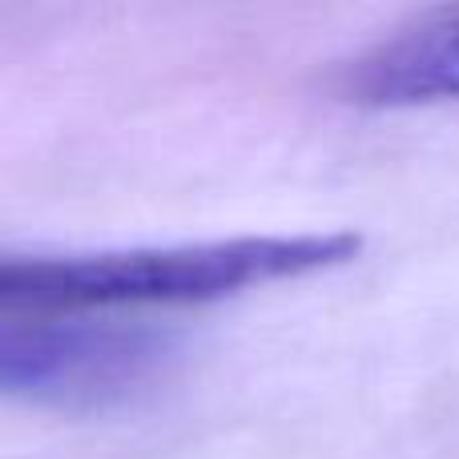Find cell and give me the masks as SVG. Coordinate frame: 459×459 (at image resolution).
<instances>
[{
	"instance_id": "1",
	"label": "cell",
	"mask_w": 459,
	"mask_h": 459,
	"mask_svg": "<svg viewBox=\"0 0 459 459\" xmlns=\"http://www.w3.org/2000/svg\"><path fill=\"white\" fill-rule=\"evenodd\" d=\"M363 234H250L186 246H129L89 254H4V315H93L134 307H198L282 278L347 266Z\"/></svg>"
},
{
	"instance_id": "2",
	"label": "cell",
	"mask_w": 459,
	"mask_h": 459,
	"mask_svg": "<svg viewBox=\"0 0 459 459\" xmlns=\"http://www.w3.org/2000/svg\"><path fill=\"white\" fill-rule=\"evenodd\" d=\"M169 331L97 315H4L0 387L4 395L69 415L134 403L178 363Z\"/></svg>"
},
{
	"instance_id": "3",
	"label": "cell",
	"mask_w": 459,
	"mask_h": 459,
	"mask_svg": "<svg viewBox=\"0 0 459 459\" xmlns=\"http://www.w3.org/2000/svg\"><path fill=\"white\" fill-rule=\"evenodd\" d=\"M334 89L367 109L459 101V4L436 8L359 53L339 69Z\"/></svg>"
}]
</instances>
